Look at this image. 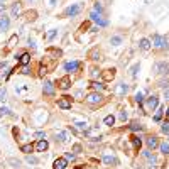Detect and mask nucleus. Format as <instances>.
Returning a JSON list of instances; mask_svg holds the SVG:
<instances>
[{
    "label": "nucleus",
    "mask_w": 169,
    "mask_h": 169,
    "mask_svg": "<svg viewBox=\"0 0 169 169\" xmlns=\"http://www.w3.org/2000/svg\"><path fill=\"white\" fill-rule=\"evenodd\" d=\"M86 103H90V105H96V103H102V100H103V96L98 93V92H92V93L86 95Z\"/></svg>",
    "instance_id": "f257e3e1"
},
{
    "label": "nucleus",
    "mask_w": 169,
    "mask_h": 169,
    "mask_svg": "<svg viewBox=\"0 0 169 169\" xmlns=\"http://www.w3.org/2000/svg\"><path fill=\"white\" fill-rule=\"evenodd\" d=\"M152 46L162 49V47L168 46V41H166V37H162V36H159V34H154V36H152Z\"/></svg>",
    "instance_id": "f03ea898"
},
{
    "label": "nucleus",
    "mask_w": 169,
    "mask_h": 169,
    "mask_svg": "<svg viewBox=\"0 0 169 169\" xmlns=\"http://www.w3.org/2000/svg\"><path fill=\"white\" fill-rule=\"evenodd\" d=\"M157 105H159V96H157V95H150L149 98L146 100V107H147V110H149V112L156 110V108H157Z\"/></svg>",
    "instance_id": "7ed1b4c3"
},
{
    "label": "nucleus",
    "mask_w": 169,
    "mask_h": 169,
    "mask_svg": "<svg viewBox=\"0 0 169 169\" xmlns=\"http://www.w3.org/2000/svg\"><path fill=\"white\" fill-rule=\"evenodd\" d=\"M102 161H103V164H105V166H117V164H118V161H117L115 154H112V152H105Z\"/></svg>",
    "instance_id": "20e7f679"
},
{
    "label": "nucleus",
    "mask_w": 169,
    "mask_h": 169,
    "mask_svg": "<svg viewBox=\"0 0 169 169\" xmlns=\"http://www.w3.org/2000/svg\"><path fill=\"white\" fill-rule=\"evenodd\" d=\"M79 12H81V3H75V5H71V7H68L64 10V15L66 17H75Z\"/></svg>",
    "instance_id": "39448f33"
},
{
    "label": "nucleus",
    "mask_w": 169,
    "mask_h": 169,
    "mask_svg": "<svg viewBox=\"0 0 169 169\" xmlns=\"http://www.w3.org/2000/svg\"><path fill=\"white\" fill-rule=\"evenodd\" d=\"M56 85L59 90H68V88H71V78L69 76H63V78H59L56 81Z\"/></svg>",
    "instance_id": "423d86ee"
},
{
    "label": "nucleus",
    "mask_w": 169,
    "mask_h": 169,
    "mask_svg": "<svg viewBox=\"0 0 169 169\" xmlns=\"http://www.w3.org/2000/svg\"><path fill=\"white\" fill-rule=\"evenodd\" d=\"M71 96H61L59 100H57V107L59 108H63V110H68V108H71Z\"/></svg>",
    "instance_id": "0eeeda50"
},
{
    "label": "nucleus",
    "mask_w": 169,
    "mask_h": 169,
    "mask_svg": "<svg viewBox=\"0 0 169 169\" xmlns=\"http://www.w3.org/2000/svg\"><path fill=\"white\" fill-rule=\"evenodd\" d=\"M117 75V69L115 68H108V69H103L102 71V79L103 81H112L113 78Z\"/></svg>",
    "instance_id": "6e6552de"
},
{
    "label": "nucleus",
    "mask_w": 169,
    "mask_h": 169,
    "mask_svg": "<svg viewBox=\"0 0 169 169\" xmlns=\"http://www.w3.org/2000/svg\"><path fill=\"white\" fill-rule=\"evenodd\" d=\"M154 71H156L157 75H168L169 73V64L168 63H157V64L154 66Z\"/></svg>",
    "instance_id": "1a4fd4ad"
},
{
    "label": "nucleus",
    "mask_w": 169,
    "mask_h": 169,
    "mask_svg": "<svg viewBox=\"0 0 169 169\" xmlns=\"http://www.w3.org/2000/svg\"><path fill=\"white\" fill-rule=\"evenodd\" d=\"M90 17H92V20H93V22H96V24H98L100 27H105V25L108 24L107 20L102 19V14H98V12H95V10L92 12V14H90Z\"/></svg>",
    "instance_id": "9d476101"
},
{
    "label": "nucleus",
    "mask_w": 169,
    "mask_h": 169,
    "mask_svg": "<svg viewBox=\"0 0 169 169\" xmlns=\"http://www.w3.org/2000/svg\"><path fill=\"white\" fill-rule=\"evenodd\" d=\"M115 95H118V96H124V95H127L129 92V85H125V83H118L117 86H115Z\"/></svg>",
    "instance_id": "9b49d317"
},
{
    "label": "nucleus",
    "mask_w": 169,
    "mask_h": 169,
    "mask_svg": "<svg viewBox=\"0 0 169 169\" xmlns=\"http://www.w3.org/2000/svg\"><path fill=\"white\" fill-rule=\"evenodd\" d=\"M66 166H68V159L66 157H57L53 164V169H66Z\"/></svg>",
    "instance_id": "f8f14e48"
},
{
    "label": "nucleus",
    "mask_w": 169,
    "mask_h": 169,
    "mask_svg": "<svg viewBox=\"0 0 169 169\" xmlns=\"http://www.w3.org/2000/svg\"><path fill=\"white\" fill-rule=\"evenodd\" d=\"M42 92H44V95H47V96H53V95H54V85H53L51 81H44Z\"/></svg>",
    "instance_id": "ddd939ff"
},
{
    "label": "nucleus",
    "mask_w": 169,
    "mask_h": 169,
    "mask_svg": "<svg viewBox=\"0 0 169 169\" xmlns=\"http://www.w3.org/2000/svg\"><path fill=\"white\" fill-rule=\"evenodd\" d=\"M47 147H49V144H47L46 139H39L37 144H36V150H37V152H46Z\"/></svg>",
    "instance_id": "4468645a"
},
{
    "label": "nucleus",
    "mask_w": 169,
    "mask_h": 169,
    "mask_svg": "<svg viewBox=\"0 0 169 169\" xmlns=\"http://www.w3.org/2000/svg\"><path fill=\"white\" fill-rule=\"evenodd\" d=\"M146 144H147V147H149L150 150H154L156 147H159V140H157V137H147L146 139Z\"/></svg>",
    "instance_id": "2eb2a0df"
},
{
    "label": "nucleus",
    "mask_w": 169,
    "mask_h": 169,
    "mask_svg": "<svg viewBox=\"0 0 169 169\" xmlns=\"http://www.w3.org/2000/svg\"><path fill=\"white\" fill-rule=\"evenodd\" d=\"M79 66H81V64H79L78 61H69V63H66V64H64V69H66L68 73H73V71H76Z\"/></svg>",
    "instance_id": "dca6fc26"
},
{
    "label": "nucleus",
    "mask_w": 169,
    "mask_h": 169,
    "mask_svg": "<svg viewBox=\"0 0 169 169\" xmlns=\"http://www.w3.org/2000/svg\"><path fill=\"white\" fill-rule=\"evenodd\" d=\"M69 139V134L66 130H57L56 132V140H59V142H66Z\"/></svg>",
    "instance_id": "f3484780"
},
{
    "label": "nucleus",
    "mask_w": 169,
    "mask_h": 169,
    "mask_svg": "<svg viewBox=\"0 0 169 169\" xmlns=\"http://www.w3.org/2000/svg\"><path fill=\"white\" fill-rule=\"evenodd\" d=\"M9 25H10V20H9V17L2 15V17H0V31H2V32H5V31L9 29Z\"/></svg>",
    "instance_id": "a211bd4d"
},
{
    "label": "nucleus",
    "mask_w": 169,
    "mask_h": 169,
    "mask_svg": "<svg viewBox=\"0 0 169 169\" xmlns=\"http://www.w3.org/2000/svg\"><path fill=\"white\" fill-rule=\"evenodd\" d=\"M20 10H22V3L17 0V2L12 5V15H14V17H17V15L20 14Z\"/></svg>",
    "instance_id": "6ab92c4d"
},
{
    "label": "nucleus",
    "mask_w": 169,
    "mask_h": 169,
    "mask_svg": "<svg viewBox=\"0 0 169 169\" xmlns=\"http://www.w3.org/2000/svg\"><path fill=\"white\" fill-rule=\"evenodd\" d=\"M130 140H132V146H134V149H135V150H140V147H142V140H140L137 135H134Z\"/></svg>",
    "instance_id": "aec40b11"
},
{
    "label": "nucleus",
    "mask_w": 169,
    "mask_h": 169,
    "mask_svg": "<svg viewBox=\"0 0 169 169\" xmlns=\"http://www.w3.org/2000/svg\"><path fill=\"white\" fill-rule=\"evenodd\" d=\"M139 46H140V49H142V51H149L150 49V46H152V44H150V41L149 39H140V44H139Z\"/></svg>",
    "instance_id": "412c9836"
},
{
    "label": "nucleus",
    "mask_w": 169,
    "mask_h": 169,
    "mask_svg": "<svg viewBox=\"0 0 169 169\" xmlns=\"http://www.w3.org/2000/svg\"><path fill=\"white\" fill-rule=\"evenodd\" d=\"M19 63H20V64H22V66H27V64L31 63V54H27V53H24V54L20 56Z\"/></svg>",
    "instance_id": "4be33fe9"
},
{
    "label": "nucleus",
    "mask_w": 169,
    "mask_h": 169,
    "mask_svg": "<svg viewBox=\"0 0 169 169\" xmlns=\"http://www.w3.org/2000/svg\"><path fill=\"white\" fill-rule=\"evenodd\" d=\"M34 149H36V146H32V144H24V146H20V150L25 152V154H31Z\"/></svg>",
    "instance_id": "5701e85b"
},
{
    "label": "nucleus",
    "mask_w": 169,
    "mask_h": 169,
    "mask_svg": "<svg viewBox=\"0 0 169 169\" xmlns=\"http://www.w3.org/2000/svg\"><path fill=\"white\" fill-rule=\"evenodd\" d=\"M25 17H27V20H36V17H37V12L36 10H29V12H25Z\"/></svg>",
    "instance_id": "b1692460"
},
{
    "label": "nucleus",
    "mask_w": 169,
    "mask_h": 169,
    "mask_svg": "<svg viewBox=\"0 0 169 169\" xmlns=\"http://www.w3.org/2000/svg\"><path fill=\"white\" fill-rule=\"evenodd\" d=\"M110 42H112L113 46H120V44H122V37H120V36H112V37H110Z\"/></svg>",
    "instance_id": "393cba45"
},
{
    "label": "nucleus",
    "mask_w": 169,
    "mask_h": 169,
    "mask_svg": "<svg viewBox=\"0 0 169 169\" xmlns=\"http://www.w3.org/2000/svg\"><path fill=\"white\" fill-rule=\"evenodd\" d=\"M103 122H105V125H110V127H112L113 124H115V117H113V115H107Z\"/></svg>",
    "instance_id": "a878e982"
},
{
    "label": "nucleus",
    "mask_w": 169,
    "mask_h": 169,
    "mask_svg": "<svg viewBox=\"0 0 169 169\" xmlns=\"http://www.w3.org/2000/svg\"><path fill=\"white\" fill-rule=\"evenodd\" d=\"M25 161H27L29 164H39V159H37V157H34V156H31V154H27Z\"/></svg>",
    "instance_id": "bb28decb"
},
{
    "label": "nucleus",
    "mask_w": 169,
    "mask_h": 169,
    "mask_svg": "<svg viewBox=\"0 0 169 169\" xmlns=\"http://www.w3.org/2000/svg\"><path fill=\"white\" fill-rule=\"evenodd\" d=\"M159 147H161V152H162V154H166V156L169 154V144H168V142L159 144Z\"/></svg>",
    "instance_id": "cd10ccee"
},
{
    "label": "nucleus",
    "mask_w": 169,
    "mask_h": 169,
    "mask_svg": "<svg viewBox=\"0 0 169 169\" xmlns=\"http://www.w3.org/2000/svg\"><path fill=\"white\" fill-rule=\"evenodd\" d=\"M75 125L79 130H88V124H86V122H76Z\"/></svg>",
    "instance_id": "c85d7f7f"
},
{
    "label": "nucleus",
    "mask_w": 169,
    "mask_h": 169,
    "mask_svg": "<svg viewBox=\"0 0 169 169\" xmlns=\"http://www.w3.org/2000/svg\"><path fill=\"white\" fill-rule=\"evenodd\" d=\"M47 54H54V56H61V51H59V49H56V47H49V49H47Z\"/></svg>",
    "instance_id": "c756f323"
},
{
    "label": "nucleus",
    "mask_w": 169,
    "mask_h": 169,
    "mask_svg": "<svg viewBox=\"0 0 169 169\" xmlns=\"http://www.w3.org/2000/svg\"><path fill=\"white\" fill-rule=\"evenodd\" d=\"M139 68H140V64H139V63H135V64L130 68V75L135 76V75H137V71H139Z\"/></svg>",
    "instance_id": "7c9ffc66"
},
{
    "label": "nucleus",
    "mask_w": 169,
    "mask_h": 169,
    "mask_svg": "<svg viewBox=\"0 0 169 169\" xmlns=\"http://www.w3.org/2000/svg\"><path fill=\"white\" fill-rule=\"evenodd\" d=\"M144 156H146V157H147L149 161H152V162L156 161V156H154V154L150 152V149H149V150H146V152H144Z\"/></svg>",
    "instance_id": "2f4dec72"
},
{
    "label": "nucleus",
    "mask_w": 169,
    "mask_h": 169,
    "mask_svg": "<svg viewBox=\"0 0 169 169\" xmlns=\"http://www.w3.org/2000/svg\"><path fill=\"white\" fill-rule=\"evenodd\" d=\"M9 162L12 164V168H19V166H20V161H19V159H14V157H10V159H9Z\"/></svg>",
    "instance_id": "473e14b6"
},
{
    "label": "nucleus",
    "mask_w": 169,
    "mask_h": 169,
    "mask_svg": "<svg viewBox=\"0 0 169 169\" xmlns=\"http://www.w3.org/2000/svg\"><path fill=\"white\" fill-rule=\"evenodd\" d=\"M118 118H120V120H122V122H125V120H127V118H129V113L125 112V110H122V112L118 113Z\"/></svg>",
    "instance_id": "72a5a7b5"
},
{
    "label": "nucleus",
    "mask_w": 169,
    "mask_h": 169,
    "mask_svg": "<svg viewBox=\"0 0 169 169\" xmlns=\"http://www.w3.org/2000/svg\"><path fill=\"white\" fill-rule=\"evenodd\" d=\"M5 100H7V90L0 88V102H5Z\"/></svg>",
    "instance_id": "f704fd0d"
},
{
    "label": "nucleus",
    "mask_w": 169,
    "mask_h": 169,
    "mask_svg": "<svg viewBox=\"0 0 169 169\" xmlns=\"http://www.w3.org/2000/svg\"><path fill=\"white\" fill-rule=\"evenodd\" d=\"M92 88H95V90H103V88H105V85H102V83H96V81H93V83H92Z\"/></svg>",
    "instance_id": "c9c22d12"
},
{
    "label": "nucleus",
    "mask_w": 169,
    "mask_h": 169,
    "mask_svg": "<svg viewBox=\"0 0 169 169\" xmlns=\"http://www.w3.org/2000/svg\"><path fill=\"white\" fill-rule=\"evenodd\" d=\"M161 118H162V108H159V110L156 112V115H154V120H156V122H159Z\"/></svg>",
    "instance_id": "e433bc0d"
},
{
    "label": "nucleus",
    "mask_w": 169,
    "mask_h": 169,
    "mask_svg": "<svg viewBox=\"0 0 169 169\" xmlns=\"http://www.w3.org/2000/svg\"><path fill=\"white\" fill-rule=\"evenodd\" d=\"M88 29H90V22H83V24H81V27H79V31H81V32H86Z\"/></svg>",
    "instance_id": "4c0bfd02"
},
{
    "label": "nucleus",
    "mask_w": 169,
    "mask_h": 169,
    "mask_svg": "<svg viewBox=\"0 0 169 169\" xmlns=\"http://www.w3.org/2000/svg\"><path fill=\"white\" fill-rule=\"evenodd\" d=\"M135 102H137V103H142V102H144V95H142V92H139V93L135 95Z\"/></svg>",
    "instance_id": "58836bf2"
},
{
    "label": "nucleus",
    "mask_w": 169,
    "mask_h": 169,
    "mask_svg": "<svg viewBox=\"0 0 169 169\" xmlns=\"http://www.w3.org/2000/svg\"><path fill=\"white\" fill-rule=\"evenodd\" d=\"M95 12H98V14H102V12H103V7H102V3H100V2H96V3H95Z\"/></svg>",
    "instance_id": "ea45409f"
},
{
    "label": "nucleus",
    "mask_w": 169,
    "mask_h": 169,
    "mask_svg": "<svg viewBox=\"0 0 169 169\" xmlns=\"http://www.w3.org/2000/svg\"><path fill=\"white\" fill-rule=\"evenodd\" d=\"M90 56H92V59H95V61H96V59H100V51H92V53H90Z\"/></svg>",
    "instance_id": "a19ab883"
},
{
    "label": "nucleus",
    "mask_w": 169,
    "mask_h": 169,
    "mask_svg": "<svg viewBox=\"0 0 169 169\" xmlns=\"http://www.w3.org/2000/svg\"><path fill=\"white\" fill-rule=\"evenodd\" d=\"M159 86L166 90V88H169V81H168V79H162V81H159Z\"/></svg>",
    "instance_id": "79ce46f5"
},
{
    "label": "nucleus",
    "mask_w": 169,
    "mask_h": 169,
    "mask_svg": "<svg viewBox=\"0 0 169 169\" xmlns=\"http://www.w3.org/2000/svg\"><path fill=\"white\" fill-rule=\"evenodd\" d=\"M161 129H162L164 134H168V132H169V120H166V122L162 124V127H161Z\"/></svg>",
    "instance_id": "37998d69"
},
{
    "label": "nucleus",
    "mask_w": 169,
    "mask_h": 169,
    "mask_svg": "<svg viewBox=\"0 0 169 169\" xmlns=\"http://www.w3.org/2000/svg\"><path fill=\"white\" fill-rule=\"evenodd\" d=\"M130 130H142V125H140V124H132Z\"/></svg>",
    "instance_id": "c03bdc74"
},
{
    "label": "nucleus",
    "mask_w": 169,
    "mask_h": 169,
    "mask_svg": "<svg viewBox=\"0 0 169 169\" xmlns=\"http://www.w3.org/2000/svg\"><path fill=\"white\" fill-rule=\"evenodd\" d=\"M81 150H83L81 144H75V146H73V152H81Z\"/></svg>",
    "instance_id": "a18cd8bd"
},
{
    "label": "nucleus",
    "mask_w": 169,
    "mask_h": 169,
    "mask_svg": "<svg viewBox=\"0 0 169 169\" xmlns=\"http://www.w3.org/2000/svg\"><path fill=\"white\" fill-rule=\"evenodd\" d=\"M0 113H2V115H9L10 110H9V108H5V107H2V108H0Z\"/></svg>",
    "instance_id": "49530a36"
},
{
    "label": "nucleus",
    "mask_w": 169,
    "mask_h": 169,
    "mask_svg": "<svg viewBox=\"0 0 169 169\" xmlns=\"http://www.w3.org/2000/svg\"><path fill=\"white\" fill-rule=\"evenodd\" d=\"M29 46H31L32 49H36V42H34V39H29Z\"/></svg>",
    "instance_id": "de8ad7c7"
},
{
    "label": "nucleus",
    "mask_w": 169,
    "mask_h": 169,
    "mask_svg": "<svg viewBox=\"0 0 169 169\" xmlns=\"http://www.w3.org/2000/svg\"><path fill=\"white\" fill-rule=\"evenodd\" d=\"M164 98H166V100H169V88H166V90H164Z\"/></svg>",
    "instance_id": "09e8293b"
},
{
    "label": "nucleus",
    "mask_w": 169,
    "mask_h": 169,
    "mask_svg": "<svg viewBox=\"0 0 169 169\" xmlns=\"http://www.w3.org/2000/svg\"><path fill=\"white\" fill-rule=\"evenodd\" d=\"M66 159H75V154H71V152H68V154H66Z\"/></svg>",
    "instance_id": "8fccbe9b"
},
{
    "label": "nucleus",
    "mask_w": 169,
    "mask_h": 169,
    "mask_svg": "<svg viewBox=\"0 0 169 169\" xmlns=\"http://www.w3.org/2000/svg\"><path fill=\"white\" fill-rule=\"evenodd\" d=\"M56 36V31H53V32H49V36H47V39H53Z\"/></svg>",
    "instance_id": "3c124183"
},
{
    "label": "nucleus",
    "mask_w": 169,
    "mask_h": 169,
    "mask_svg": "<svg viewBox=\"0 0 169 169\" xmlns=\"http://www.w3.org/2000/svg\"><path fill=\"white\" fill-rule=\"evenodd\" d=\"M36 137H44V139H46V134H44V132H37Z\"/></svg>",
    "instance_id": "603ef678"
},
{
    "label": "nucleus",
    "mask_w": 169,
    "mask_h": 169,
    "mask_svg": "<svg viewBox=\"0 0 169 169\" xmlns=\"http://www.w3.org/2000/svg\"><path fill=\"white\" fill-rule=\"evenodd\" d=\"M98 75V69H96V68H93V69H92V76H96Z\"/></svg>",
    "instance_id": "864d4df0"
},
{
    "label": "nucleus",
    "mask_w": 169,
    "mask_h": 169,
    "mask_svg": "<svg viewBox=\"0 0 169 169\" xmlns=\"http://www.w3.org/2000/svg\"><path fill=\"white\" fill-rule=\"evenodd\" d=\"M0 10H5V5L3 3H0Z\"/></svg>",
    "instance_id": "5fc2aeb1"
},
{
    "label": "nucleus",
    "mask_w": 169,
    "mask_h": 169,
    "mask_svg": "<svg viewBox=\"0 0 169 169\" xmlns=\"http://www.w3.org/2000/svg\"><path fill=\"white\" fill-rule=\"evenodd\" d=\"M166 115H168V117H169V108H168V112H166Z\"/></svg>",
    "instance_id": "6e6d98bb"
},
{
    "label": "nucleus",
    "mask_w": 169,
    "mask_h": 169,
    "mask_svg": "<svg viewBox=\"0 0 169 169\" xmlns=\"http://www.w3.org/2000/svg\"><path fill=\"white\" fill-rule=\"evenodd\" d=\"M2 2H5V0H0V3H2Z\"/></svg>",
    "instance_id": "4d7b16f0"
},
{
    "label": "nucleus",
    "mask_w": 169,
    "mask_h": 169,
    "mask_svg": "<svg viewBox=\"0 0 169 169\" xmlns=\"http://www.w3.org/2000/svg\"><path fill=\"white\" fill-rule=\"evenodd\" d=\"M31 2H37V0H31Z\"/></svg>",
    "instance_id": "13d9d810"
}]
</instances>
